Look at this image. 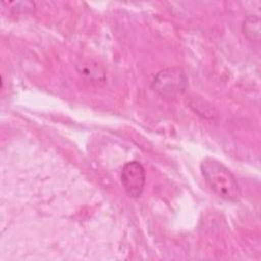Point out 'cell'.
I'll list each match as a JSON object with an SVG mask.
<instances>
[{"mask_svg":"<svg viewBox=\"0 0 261 261\" xmlns=\"http://www.w3.org/2000/svg\"><path fill=\"white\" fill-rule=\"evenodd\" d=\"M120 178L121 184L129 197H141L146 184V173L140 162L129 161L125 163L121 169Z\"/></svg>","mask_w":261,"mask_h":261,"instance_id":"3957f363","label":"cell"},{"mask_svg":"<svg viewBox=\"0 0 261 261\" xmlns=\"http://www.w3.org/2000/svg\"><path fill=\"white\" fill-rule=\"evenodd\" d=\"M200 169L209 188L226 201H237L241 195L240 187L232 172L220 161L212 157H205Z\"/></svg>","mask_w":261,"mask_h":261,"instance_id":"6da1fadb","label":"cell"},{"mask_svg":"<svg viewBox=\"0 0 261 261\" xmlns=\"http://www.w3.org/2000/svg\"><path fill=\"white\" fill-rule=\"evenodd\" d=\"M188 105L189 107L199 116H202L203 118H215L218 115V112L216 108L208 103L207 101L201 99V98H196V97H191L188 100Z\"/></svg>","mask_w":261,"mask_h":261,"instance_id":"277c9868","label":"cell"},{"mask_svg":"<svg viewBox=\"0 0 261 261\" xmlns=\"http://www.w3.org/2000/svg\"><path fill=\"white\" fill-rule=\"evenodd\" d=\"M242 32L249 41L260 40V18L258 15L247 16L242 24Z\"/></svg>","mask_w":261,"mask_h":261,"instance_id":"5b68a950","label":"cell"},{"mask_svg":"<svg viewBox=\"0 0 261 261\" xmlns=\"http://www.w3.org/2000/svg\"><path fill=\"white\" fill-rule=\"evenodd\" d=\"M188 87V76L179 67L164 68L156 73L151 88L163 98H175L182 95Z\"/></svg>","mask_w":261,"mask_h":261,"instance_id":"7a4b0ae2","label":"cell"}]
</instances>
